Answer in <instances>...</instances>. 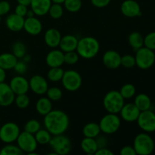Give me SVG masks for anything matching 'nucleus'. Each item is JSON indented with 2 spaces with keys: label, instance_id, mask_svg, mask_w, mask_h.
Here are the masks:
<instances>
[{
  "label": "nucleus",
  "instance_id": "obj_54",
  "mask_svg": "<svg viewBox=\"0 0 155 155\" xmlns=\"http://www.w3.org/2000/svg\"><path fill=\"white\" fill-rule=\"evenodd\" d=\"M65 0H51L52 3H58V4H63Z\"/></svg>",
  "mask_w": 155,
  "mask_h": 155
},
{
  "label": "nucleus",
  "instance_id": "obj_33",
  "mask_svg": "<svg viewBox=\"0 0 155 155\" xmlns=\"http://www.w3.org/2000/svg\"><path fill=\"white\" fill-rule=\"evenodd\" d=\"M119 92L124 99H130L135 96L136 93V89L134 85L131 83H126L120 88Z\"/></svg>",
  "mask_w": 155,
  "mask_h": 155
},
{
  "label": "nucleus",
  "instance_id": "obj_11",
  "mask_svg": "<svg viewBox=\"0 0 155 155\" xmlns=\"http://www.w3.org/2000/svg\"><path fill=\"white\" fill-rule=\"evenodd\" d=\"M136 122L142 131L148 133L155 132V113L151 109L141 111Z\"/></svg>",
  "mask_w": 155,
  "mask_h": 155
},
{
  "label": "nucleus",
  "instance_id": "obj_36",
  "mask_svg": "<svg viewBox=\"0 0 155 155\" xmlns=\"http://www.w3.org/2000/svg\"><path fill=\"white\" fill-rule=\"evenodd\" d=\"M63 4L68 12L76 13L81 9L82 0H65Z\"/></svg>",
  "mask_w": 155,
  "mask_h": 155
},
{
  "label": "nucleus",
  "instance_id": "obj_37",
  "mask_svg": "<svg viewBox=\"0 0 155 155\" xmlns=\"http://www.w3.org/2000/svg\"><path fill=\"white\" fill-rule=\"evenodd\" d=\"M46 97L49 98L51 101H58L61 100L63 95L61 89L57 86H52L48 88L46 92Z\"/></svg>",
  "mask_w": 155,
  "mask_h": 155
},
{
  "label": "nucleus",
  "instance_id": "obj_5",
  "mask_svg": "<svg viewBox=\"0 0 155 155\" xmlns=\"http://www.w3.org/2000/svg\"><path fill=\"white\" fill-rule=\"evenodd\" d=\"M98 124L101 133L111 135L119 130L121 125V118L117 114L107 113L101 118Z\"/></svg>",
  "mask_w": 155,
  "mask_h": 155
},
{
  "label": "nucleus",
  "instance_id": "obj_9",
  "mask_svg": "<svg viewBox=\"0 0 155 155\" xmlns=\"http://www.w3.org/2000/svg\"><path fill=\"white\" fill-rule=\"evenodd\" d=\"M16 142L17 145L24 153L28 154H37L35 153V151L37 148L38 143L33 134L26 131L21 132Z\"/></svg>",
  "mask_w": 155,
  "mask_h": 155
},
{
  "label": "nucleus",
  "instance_id": "obj_13",
  "mask_svg": "<svg viewBox=\"0 0 155 155\" xmlns=\"http://www.w3.org/2000/svg\"><path fill=\"white\" fill-rule=\"evenodd\" d=\"M121 13L127 18H136L142 15L141 7L135 0H125L120 5Z\"/></svg>",
  "mask_w": 155,
  "mask_h": 155
},
{
  "label": "nucleus",
  "instance_id": "obj_26",
  "mask_svg": "<svg viewBox=\"0 0 155 155\" xmlns=\"http://www.w3.org/2000/svg\"><path fill=\"white\" fill-rule=\"evenodd\" d=\"M82 151L87 154H95L98 149L95 139L84 137L80 142Z\"/></svg>",
  "mask_w": 155,
  "mask_h": 155
},
{
  "label": "nucleus",
  "instance_id": "obj_23",
  "mask_svg": "<svg viewBox=\"0 0 155 155\" xmlns=\"http://www.w3.org/2000/svg\"><path fill=\"white\" fill-rule=\"evenodd\" d=\"M78 40L77 36L74 35L67 34L61 37L58 47H60V49L63 52L76 51Z\"/></svg>",
  "mask_w": 155,
  "mask_h": 155
},
{
  "label": "nucleus",
  "instance_id": "obj_4",
  "mask_svg": "<svg viewBox=\"0 0 155 155\" xmlns=\"http://www.w3.org/2000/svg\"><path fill=\"white\" fill-rule=\"evenodd\" d=\"M125 104V99L117 90H111L107 92L103 99V106L107 113L119 114Z\"/></svg>",
  "mask_w": 155,
  "mask_h": 155
},
{
  "label": "nucleus",
  "instance_id": "obj_44",
  "mask_svg": "<svg viewBox=\"0 0 155 155\" xmlns=\"http://www.w3.org/2000/svg\"><path fill=\"white\" fill-rule=\"evenodd\" d=\"M11 10L10 3L5 0L0 1V17L6 15Z\"/></svg>",
  "mask_w": 155,
  "mask_h": 155
},
{
  "label": "nucleus",
  "instance_id": "obj_48",
  "mask_svg": "<svg viewBox=\"0 0 155 155\" xmlns=\"http://www.w3.org/2000/svg\"><path fill=\"white\" fill-rule=\"evenodd\" d=\"M95 140H96L97 145H98V148H106L107 145V138L105 136H98L95 138Z\"/></svg>",
  "mask_w": 155,
  "mask_h": 155
},
{
  "label": "nucleus",
  "instance_id": "obj_35",
  "mask_svg": "<svg viewBox=\"0 0 155 155\" xmlns=\"http://www.w3.org/2000/svg\"><path fill=\"white\" fill-rule=\"evenodd\" d=\"M48 14L53 19L57 20L61 18L64 15V8L62 7L61 4L52 3L51 6H50Z\"/></svg>",
  "mask_w": 155,
  "mask_h": 155
},
{
  "label": "nucleus",
  "instance_id": "obj_3",
  "mask_svg": "<svg viewBox=\"0 0 155 155\" xmlns=\"http://www.w3.org/2000/svg\"><path fill=\"white\" fill-rule=\"evenodd\" d=\"M133 148L138 155H149L154 150V139L148 133H139L133 141Z\"/></svg>",
  "mask_w": 155,
  "mask_h": 155
},
{
  "label": "nucleus",
  "instance_id": "obj_19",
  "mask_svg": "<svg viewBox=\"0 0 155 155\" xmlns=\"http://www.w3.org/2000/svg\"><path fill=\"white\" fill-rule=\"evenodd\" d=\"M24 30L31 36H37L42 30V22L35 16L27 18L24 20Z\"/></svg>",
  "mask_w": 155,
  "mask_h": 155
},
{
  "label": "nucleus",
  "instance_id": "obj_47",
  "mask_svg": "<svg viewBox=\"0 0 155 155\" xmlns=\"http://www.w3.org/2000/svg\"><path fill=\"white\" fill-rule=\"evenodd\" d=\"M120 154L121 155H136V152L135 151L133 146L130 145H126L121 148Z\"/></svg>",
  "mask_w": 155,
  "mask_h": 155
},
{
  "label": "nucleus",
  "instance_id": "obj_24",
  "mask_svg": "<svg viewBox=\"0 0 155 155\" xmlns=\"http://www.w3.org/2000/svg\"><path fill=\"white\" fill-rule=\"evenodd\" d=\"M35 108L39 115L45 116L52 110V101L47 97H41L36 101Z\"/></svg>",
  "mask_w": 155,
  "mask_h": 155
},
{
  "label": "nucleus",
  "instance_id": "obj_49",
  "mask_svg": "<svg viewBox=\"0 0 155 155\" xmlns=\"http://www.w3.org/2000/svg\"><path fill=\"white\" fill-rule=\"evenodd\" d=\"M95 155H114V153L111 151V150L108 149V148L106 147V148H98L97 150V151L95 152Z\"/></svg>",
  "mask_w": 155,
  "mask_h": 155
},
{
  "label": "nucleus",
  "instance_id": "obj_29",
  "mask_svg": "<svg viewBox=\"0 0 155 155\" xmlns=\"http://www.w3.org/2000/svg\"><path fill=\"white\" fill-rule=\"evenodd\" d=\"M128 42L130 46L136 51L144 46V37L139 32L135 31L130 33Z\"/></svg>",
  "mask_w": 155,
  "mask_h": 155
},
{
  "label": "nucleus",
  "instance_id": "obj_2",
  "mask_svg": "<svg viewBox=\"0 0 155 155\" xmlns=\"http://www.w3.org/2000/svg\"><path fill=\"white\" fill-rule=\"evenodd\" d=\"M99 42L93 36H85L78 40L76 51L80 57L84 59H92L98 54Z\"/></svg>",
  "mask_w": 155,
  "mask_h": 155
},
{
  "label": "nucleus",
  "instance_id": "obj_41",
  "mask_svg": "<svg viewBox=\"0 0 155 155\" xmlns=\"http://www.w3.org/2000/svg\"><path fill=\"white\" fill-rule=\"evenodd\" d=\"M121 66L126 68H132L136 66V58L132 54H124L121 56Z\"/></svg>",
  "mask_w": 155,
  "mask_h": 155
},
{
  "label": "nucleus",
  "instance_id": "obj_17",
  "mask_svg": "<svg viewBox=\"0 0 155 155\" xmlns=\"http://www.w3.org/2000/svg\"><path fill=\"white\" fill-rule=\"evenodd\" d=\"M102 61L104 66L109 69H117L121 66V55L114 50H108L103 54Z\"/></svg>",
  "mask_w": 155,
  "mask_h": 155
},
{
  "label": "nucleus",
  "instance_id": "obj_40",
  "mask_svg": "<svg viewBox=\"0 0 155 155\" xmlns=\"http://www.w3.org/2000/svg\"><path fill=\"white\" fill-rule=\"evenodd\" d=\"M80 55L76 51L64 52V64L68 65L76 64L79 61Z\"/></svg>",
  "mask_w": 155,
  "mask_h": 155
},
{
  "label": "nucleus",
  "instance_id": "obj_10",
  "mask_svg": "<svg viewBox=\"0 0 155 155\" xmlns=\"http://www.w3.org/2000/svg\"><path fill=\"white\" fill-rule=\"evenodd\" d=\"M21 133L19 126L14 122H8L0 128V140L5 144L13 143Z\"/></svg>",
  "mask_w": 155,
  "mask_h": 155
},
{
  "label": "nucleus",
  "instance_id": "obj_31",
  "mask_svg": "<svg viewBox=\"0 0 155 155\" xmlns=\"http://www.w3.org/2000/svg\"><path fill=\"white\" fill-rule=\"evenodd\" d=\"M64 73V71L62 69L61 67L50 68L49 71L47 73V77L49 81L56 83V82H59L61 80Z\"/></svg>",
  "mask_w": 155,
  "mask_h": 155
},
{
  "label": "nucleus",
  "instance_id": "obj_12",
  "mask_svg": "<svg viewBox=\"0 0 155 155\" xmlns=\"http://www.w3.org/2000/svg\"><path fill=\"white\" fill-rule=\"evenodd\" d=\"M29 86L30 90L38 95H45L48 89L46 79L39 74L31 77L29 80Z\"/></svg>",
  "mask_w": 155,
  "mask_h": 155
},
{
  "label": "nucleus",
  "instance_id": "obj_16",
  "mask_svg": "<svg viewBox=\"0 0 155 155\" xmlns=\"http://www.w3.org/2000/svg\"><path fill=\"white\" fill-rule=\"evenodd\" d=\"M15 94L8 83H0V106L8 107L15 101Z\"/></svg>",
  "mask_w": 155,
  "mask_h": 155
},
{
  "label": "nucleus",
  "instance_id": "obj_53",
  "mask_svg": "<svg viewBox=\"0 0 155 155\" xmlns=\"http://www.w3.org/2000/svg\"><path fill=\"white\" fill-rule=\"evenodd\" d=\"M33 16H35V14H34V12L31 10V9H30V10L27 11V15H26V17H27V18H30V17H33Z\"/></svg>",
  "mask_w": 155,
  "mask_h": 155
},
{
  "label": "nucleus",
  "instance_id": "obj_30",
  "mask_svg": "<svg viewBox=\"0 0 155 155\" xmlns=\"http://www.w3.org/2000/svg\"><path fill=\"white\" fill-rule=\"evenodd\" d=\"M34 136L38 145H47V144H49L50 141H51V138H52V135L45 128L40 129L39 130H38L34 134Z\"/></svg>",
  "mask_w": 155,
  "mask_h": 155
},
{
  "label": "nucleus",
  "instance_id": "obj_43",
  "mask_svg": "<svg viewBox=\"0 0 155 155\" xmlns=\"http://www.w3.org/2000/svg\"><path fill=\"white\" fill-rule=\"evenodd\" d=\"M27 68H28L27 63L24 62V61H18L17 64H15V68H14V70H15V72L18 73L19 75H22V74H24L27 72Z\"/></svg>",
  "mask_w": 155,
  "mask_h": 155
},
{
  "label": "nucleus",
  "instance_id": "obj_22",
  "mask_svg": "<svg viewBox=\"0 0 155 155\" xmlns=\"http://www.w3.org/2000/svg\"><path fill=\"white\" fill-rule=\"evenodd\" d=\"M24 18L16 15L15 13L8 15L5 19L7 28L12 32H19L24 29Z\"/></svg>",
  "mask_w": 155,
  "mask_h": 155
},
{
  "label": "nucleus",
  "instance_id": "obj_14",
  "mask_svg": "<svg viewBox=\"0 0 155 155\" xmlns=\"http://www.w3.org/2000/svg\"><path fill=\"white\" fill-rule=\"evenodd\" d=\"M140 112L139 109L136 107L134 103H127L124 104L119 114L123 120L128 123H133L137 120Z\"/></svg>",
  "mask_w": 155,
  "mask_h": 155
},
{
  "label": "nucleus",
  "instance_id": "obj_39",
  "mask_svg": "<svg viewBox=\"0 0 155 155\" xmlns=\"http://www.w3.org/2000/svg\"><path fill=\"white\" fill-rule=\"evenodd\" d=\"M41 129V124L37 120L31 119L27 121L24 125V131L34 135Z\"/></svg>",
  "mask_w": 155,
  "mask_h": 155
},
{
  "label": "nucleus",
  "instance_id": "obj_15",
  "mask_svg": "<svg viewBox=\"0 0 155 155\" xmlns=\"http://www.w3.org/2000/svg\"><path fill=\"white\" fill-rule=\"evenodd\" d=\"M11 89L16 95L26 94L30 89L29 81L27 78L23 77L22 75H18L14 77L9 83Z\"/></svg>",
  "mask_w": 155,
  "mask_h": 155
},
{
  "label": "nucleus",
  "instance_id": "obj_7",
  "mask_svg": "<svg viewBox=\"0 0 155 155\" xmlns=\"http://www.w3.org/2000/svg\"><path fill=\"white\" fill-rule=\"evenodd\" d=\"M63 87L68 92H76L82 86L83 79L80 73L74 70L65 71L61 79Z\"/></svg>",
  "mask_w": 155,
  "mask_h": 155
},
{
  "label": "nucleus",
  "instance_id": "obj_51",
  "mask_svg": "<svg viewBox=\"0 0 155 155\" xmlns=\"http://www.w3.org/2000/svg\"><path fill=\"white\" fill-rule=\"evenodd\" d=\"M18 4L20 5H23L25 6H30V3H31V0H17Z\"/></svg>",
  "mask_w": 155,
  "mask_h": 155
},
{
  "label": "nucleus",
  "instance_id": "obj_34",
  "mask_svg": "<svg viewBox=\"0 0 155 155\" xmlns=\"http://www.w3.org/2000/svg\"><path fill=\"white\" fill-rule=\"evenodd\" d=\"M12 54L17 58H22L27 54V47L24 42L21 41H17L12 45Z\"/></svg>",
  "mask_w": 155,
  "mask_h": 155
},
{
  "label": "nucleus",
  "instance_id": "obj_45",
  "mask_svg": "<svg viewBox=\"0 0 155 155\" xmlns=\"http://www.w3.org/2000/svg\"><path fill=\"white\" fill-rule=\"evenodd\" d=\"M27 11H28L27 6L18 4V5L15 7V13L16 14V15H19V16L23 17V18H25L26 15H27Z\"/></svg>",
  "mask_w": 155,
  "mask_h": 155
},
{
  "label": "nucleus",
  "instance_id": "obj_18",
  "mask_svg": "<svg viewBox=\"0 0 155 155\" xmlns=\"http://www.w3.org/2000/svg\"><path fill=\"white\" fill-rule=\"evenodd\" d=\"M45 62L49 68L61 67L64 64V52L61 49L53 48L47 54Z\"/></svg>",
  "mask_w": 155,
  "mask_h": 155
},
{
  "label": "nucleus",
  "instance_id": "obj_38",
  "mask_svg": "<svg viewBox=\"0 0 155 155\" xmlns=\"http://www.w3.org/2000/svg\"><path fill=\"white\" fill-rule=\"evenodd\" d=\"M17 107L20 109H25L29 106L30 103V99L28 95L26 94H21V95H15V101Z\"/></svg>",
  "mask_w": 155,
  "mask_h": 155
},
{
  "label": "nucleus",
  "instance_id": "obj_32",
  "mask_svg": "<svg viewBox=\"0 0 155 155\" xmlns=\"http://www.w3.org/2000/svg\"><path fill=\"white\" fill-rule=\"evenodd\" d=\"M24 154L18 145L12 143L6 144L0 150V155H21Z\"/></svg>",
  "mask_w": 155,
  "mask_h": 155
},
{
  "label": "nucleus",
  "instance_id": "obj_28",
  "mask_svg": "<svg viewBox=\"0 0 155 155\" xmlns=\"http://www.w3.org/2000/svg\"><path fill=\"white\" fill-rule=\"evenodd\" d=\"M101 133L99 124L94 122H90L86 124L83 128V134L84 137L95 138L99 136Z\"/></svg>",
  "mask_w": 155,
  "mask_h": 155
},
{
  "label": "nucleus",
  "instance_id": "obj_55",
  "mask_svg": "<svg viewBox=\"0 0 155 155\" xmlns=\"http://www.w3.org/2000/svg\"><path fill=\"white\" fill-rule=\"evenodd\" d=\"M0 24H1V18H0Z\"/></svg>",
  "mask_w": 155,
  "mask_h": 155
},
{
  "label": "nucleus",
  "instance_id": "obj_20",
  "mask_svg": "<svg viewBox=\"0 0 155 155\" xmlns=\"http://www.w3.org/2000/svg\"><path fill=\"white\" fill-rule=\"evenodd\" d=\"M61 37L62 36L58 30L55 28H49L44 34V42L49 48H56L59 46Z\"/></svg>",
  "mask_w": 155,
  "mask_h": 155
},
{
  "label": "nucleus",
  "instance_id": "obj_50",
  "mask_svg": "<svg viewBox=\"0 0 155 155\" xmlns=\"http://www.w3.org/2000/svg\"><path fill=\"white\" fill-rule=\"evenodd\" d=\"M6 80V71L0 68V83H3Z\"/></svg>",
  "mask_w": 155,
  "mask_h": 155
},
{
  "label": "nucleus",
  "instance_id": "obj_42",
  "mask_svg": "<svg viewBox=\"0 0 155 155\" xmlns=\"http://www.w3.org/2000/svg\"><path fill=\"white\" fill-rule=\"evenodd\" d=\"M144 46L154 51L155 50V31L148 33L144 37Z\"/></svg>",
  "mask_w": 155,
  "mask_h": 155
},
{
  "label": "nucleus",
  "instance_id": "obj_8",
  "mask_svg": "<svg viewBox=\"0 0 155 155\" xmlns=\"http://www.w3.org/2000/svg\"><path fill=\"white\" fill-rule=\"evenodd\" d=\"M49 145L54 151V154H68L72 149L71 139L64 134L53 136L49 142Z\"/></svg>",
  "mask_w": 155,
  "mask_h": 155
},
{
  "label": "nucleus",
  "instance_id": "obj_46",
  "mask_svg": "<svg viewBox=\"0 0 155 155\" xmlns=\"http://www.w3.org/2000/svg\"><path fill=\"white\" fill-rule=\"evenodd\" d=\"M111 0H91V3L93 6L96 8H101L107 7L109 4H110Z\"/></svg>",
  "mask_w": 155,
  "mask_h": 155
},
{
  "label": "nucleus",
  "instance_id": "obj_25",
  "mask_svg": "<svg viewBox=\"0 0 155 155\" xmlns=\"http://www.w3.org/2000/svg\"><path fill=\"white\" fill-rule=\"evenodd\" d=\"M18 61V58L12 53H2L0 54V68L5 71L14 69Z\"/></svg>",
  "mask_w": 155,
  "mask_h": 155
},
{
  "label": "nucleus",
  "instance_id": "obj_21",
  "mask_svg": "<svg viewBox=\"0 0 155 155\" xmlns=\"http://www.w3.org/2000/svg\"><path fill=\"white\" fill-rule=\"evenodd\" d=\"M51 4V0H31L30 6L35 15L44 16L48 14Z\"/></svg>",
  "mask_w": 155,
  "mask_h": 155
},
{
  "label": "nucleus",
  "instance_id": "obj_1",
  "mask_svg": "<svg viewBox=\"0 0 155 155\" xmlns=\"http://www.w3.org/2000/svg\"><path fill=\"white\" fill-rule=\"evenodd\" d=\"M43 124L45 128L52 136L64 134L70 125V119L64 111L61 110H51L44 116Z\"/></svg>",
  "mask_w": 155,
  "mask_h": 155
},
{
  "label": "nucleus",
  "instance_id": "obj_52",
  "mask_svg": "<svg viewBox=\"0 0 155 155\" xmlns=\"http://www.w3.org/2000/svg\"><path fill=\"white\" fill-rule=\"evenodd\" d=\"M22 58H23V61H24V62H26V63H28V62H30V61H31V56H30V54H26Z\"/></svg>",
  "mask_w": 155,
  "mask_h": 155
},
{
  "label": "nucleus",
  "instance_id": "obj_27",
  "mask_svg": "<svg viewBox=\"0 0 155 155\" xmlns=\"http://www.w3.org/2000/svg\"><path fill=\"white\" fill-rule=\"evenodd\" d=\"M134 104L139 109L140 111L150 110L151 107V100L148 95L145 93H140L135 98Z\"/></svg>",
  "mask_w": 155,
  "mask_h": 155
},
{
  "label": "nucleus",
  "instance_id": "obj_6",
  "mask_svg": "<svg viewBox=\"0 0 155 155\" xmlns=\"http://www.w3.org/2000/svg\"><path fill=\"white\" fill-rule=\"evenodd\" d=\"M136 65L142 70L151 68L155 63V53L150 48L143 46L136 50Z\"/></svg>",
  "mask_w": 155,
  "mask_h": 155
}]
</instances>
